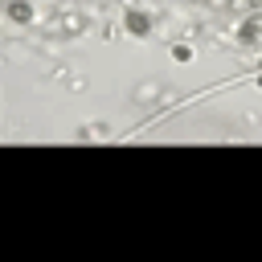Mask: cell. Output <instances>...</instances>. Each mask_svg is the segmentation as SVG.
Masks as SVG:
<instances>
[{"mask_svg":"<svg viewBox=\"0 0 262 262\" xmlns=\"http://www.w3.org/2000/svg\"><path fill=\"white\" fill-rule=\"evenodd\" d=\"M127 29H131V33H135V37H143V33H147V29H151V16H147V12H139V8H135V12H127Z\"/></svg>","mask_w":262,"mask_h":262,"instance_id":"obj_1","label":"cell"},{"mask_svg":"<svg viewBox=\"0 0 262 262\" xmlns=\"http://www.w3.org/2000/svg\"><path fill=\"white\" fill-rule=\"evenodd\" d=\"M8 16H12V20H33V8L16 0V4H8Z\"/></svg>","mask_w":262,"mask_h":262,"instance_id":"obj_2","label":"cell"},{"mask_svg":"<svg viewBox=\"0 0 262 262\" xmlns=\"http://www.w3.org/2000/svg\"><path fill=\"white\" fill-rule=\"evenodd\" d=\"M172 57H176V61H188V57H192V49H188V45H176V49H172Z\"/></svg>","mask_w":262,"mask_h":262,"instance_id":"obj_3","label":"cell"}]
</instances>
